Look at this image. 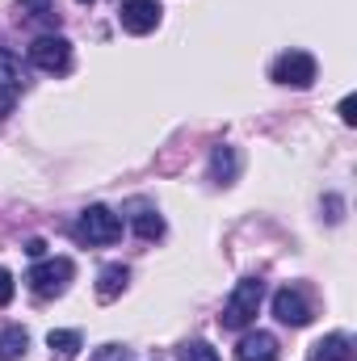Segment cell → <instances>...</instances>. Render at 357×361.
Returning <instances> with one entry per match:
<instances>
[{
  "instance_id": "obj_1",
  "label": "cell",
  "mask_w": 357,
  "mask_h": 361,
  "mask_svg": "<svg viewBox=\"0 0 357 361\" xmlns=\"http://www.w3.org/2000/svg\"><path fill=\"white\" fill-rule=\"evenodd\" d=\"M261 298H265V281H261V277H244V281L231 290V298H227V307H223L219 324H223V328H231V332L248 328V324L257 319V311H261Z\"/></svg>"
},
{
  "instance_id": "obj_2",
  "label": "cell",
  "mask_w": 357,
  "mask_h": 361,
  "mask_svg": "<svg viewBox=\"0 0 357 361\" xmlns=\"http://www.w3.org/2000/svg\"><path fill=\"white\" fill-rule=\"evenodd\" d=\"M76 240L80 244H114V240H122V219L109 206H89L76 223Z\"/></svg>"
},
{
  "instance_id": "obj_3",
  "label": "cell",
  "mask_w": 357,
  "mask_h": 361,
  "mask_svg": "<svg viewBox=\"0 0 357 361\" xmlns=\"http://www.w3.org/2000/svg\"><path fill=\"white\" fill-rule=\"evenodd\" d=\"M72 261L68 257H59V261H42V265H34V269L25 273V281H30V290L38 294V298H59L63 290H68V281H72Z\"/></svg>"
},
{
  "instance_id": "obj_4",
  "label": "cell",
  "mask_w": 357,
  "mask_h": 361,
  "mask_svg": "<svg viewBox=\"0 0 357 361\" xmlns=\"http://www.w3.org/2000/svg\"><path fill=\"white\" fill-rule=\"evenodd\" d=\"M30 63H34L38 72H68V68H72V42L59 38V34H42V38H34V47H30Z\"/></svg>"
},
{
  "instance_id": "obj_5",
  "label": "cell",
  "mask_w": 357,
  "mask_h": 361,
  "mask_svg": "<svg viewBox=\"0 0 357 361\" xmlns=\"http://www.w3.org/2000/svg\"><path fill=\"white\" fill-rule=\"evenodd\" d=\"M273 80L277 85H294V89H311L315 85V59L307 51H290L273 63Z\"/></svg>"
},
{
  "instance_id": "obj_6",
  "label": "cell",
  "mask_w": 357,
  "mask_h": 361,
  "mask_svg": "<svg viewBox=\"0 0 357 361\" xmlns=\"http://www.w3.org/2000/svg\"><path fill=\"white\" fill-rule=\"evenodd\" d=\"M21 89H25V68H21V59H17L13 51L0 47V118L13 114V105H17Z\"/></svg>"
},
{
  "instance_id": "obj_7",
  "label": "cell",
  "mask_w": 357,
  "mask_h": 361,
  "mask_svg": "<svg viewBox=\"0 0 357 361\" xmlns=\"http://www.w3.org/2000/svg\"><path fill=\"white\" fill-rule=\"evenodd\" d=\"M273 315H277V324H286V328H303V324H311V307H307V298L298 294V290H277L273 294Z\"/></svg>"
},
{
  "instance_id": "obj_8",
  "label": "cell",
  "mask_w": 357,
  "mask_h": 361,
  "mask_svg": "<svg viewBox=\"0 0 357 361\" xmlns=\"http://www.w3.org/2000/svg\"><path fill=\"white\" fill-rule=\"evenodd\" d=\"M160 4L156 0H126L122 4V13H118V21H122V30H131V34H147V30H156L160 25Z\"/></svg>"
},
{
  "instance_id": "obj_9",
  "label": "cell",
  "mask_w": 357,
  "mask_h": 361,
  "mask_svg": "<svg viewBox=\"0 0 357 361\" xmlns=\"http://www.w3.org/2000/svg\"><path fill=\"white\" fill-rule=\"evenodd\" d=\"M236 357L240 361H277V341L269 332H248V336H240Z\"/></svg>"
},
{
  "instance_id": "obj_10",
  "label": "cell",
  "mask_w": 357,
  "mask_h": 361,
  "mask_svg": "<svg viewBox=\"0 0 357 361\" xmlns=\"http://www.w3.org/2000/svg\"><path fill=\"white\" fill-rule=\"evenodd\" d=\"M131 227L139 231V240H160V235H164V219H160L156 206H147V202H135V206H131Z\"/></svg>"
},
{
  "instance_id": "obj_11",
  "label": "cell",
  "mask_w": 357,
  "mask_h": 361,
  "mask_svg": "<svg viewBox=\"0 0 357 361\" xmlns=\"http://www.w3.org/2000/svg\"><path fill=\"white\" fill-rule=\"evenodd\" d=\"M349 357H353V341L341 336V332H332V336H324V341L311 345V357L307 361H349Z\"/></svg>"
},
{
  "instance_id": "obj_12",
  "label": "cell",
  "mask_w": 357,
  "mask_h": 361,
  "mask_svg": "<svg viewBox=\"0 0 357 361\" xmlns=\"http://www.w3.org/2000/svg\"><path fill=\"white\" fill-rule=\"evenodd\" d=\"M126 277H131L126 265H105L101 277H97V298H101V302H114V298L126 290Z\"/></svg>"
},
{
  "instance_id": "obj_13",
  "label": "cell",
  "mask_w": 357,
  "mask_h": 361,
  "mask_svg": "<svg viewBox=\"0 0 357 361\" xmlns=\"http://www.w3.org/2000/svg\"><path fill=\"white\" fill-rule=\"evenodd\" d=\"M25 349H30V332L25 328H4L0 332V361L25 357Z\"/></svg>"
},
{
  "instance_id": "obj_14",
  "label": "cell",
  "mask_w": 357,
  "mask_h": 361,
  "mask_svg": "<svg viewBox=\"0 0 357 361\" xmlns=\"http://www.w3.org/2000/svg\"><path fill=\"white\" fill-rule=\"evenodd\" d=\"M236 169H240L236 152H231V147H214V156H210V177L219 180V185H231V180H236Z\"/></svg>"
},
{
  "instance_id": "obj_15",
  "label": "cell",
  "mask_w": 357,
  "mask_h": 361,
  "mask_svg": "<svg viewBox=\"0 0 357 361\" xmlns=\"http://www.w3.org/2000/svg\"><path fill=\"white\" fill-rule=\"evenodd\" d=\"M47 345H51V353H55L59 361H72L76 353H80V332H51Z\"/></svg>"
},
{
  "instance_id": "obj_16",
  "label": "cell",
  "mask_w": 357,
  "mask_h": 361,
  "mask_svg": "<svg viewBox=\"0 0 357 361\" xmlns=\"http://www.w3.org/2000/svg\"><path fill=\"white\" fill-rule=\"evenodd\" d=\"M177 361H219V353L206 345V341H189L177 349Z\"/></svg>"
},
{
  "instance_id": "obj_17",
  "label": "cell",
  "mask_w": 357,
  "mask_h": 361,
  "mask_svg": "<svg viewBox=\"0 0 357 361\" xmlns=\"http://www.w3.org/2000/svg\"><path fill=\"white\" fill-rule=\"evenodd\" d=\"M92 361H131V349L126 345H101L92 353Z\"/></svg>"
},
{
  "instance_id": "obj_18",
  "label": "cell",
  "mask_w": 357,
  "mask_h": 361,
  "mask_svg": "<svg viewBox=\"0 0 357 361\" xmlns=\"http://www.w3.org/2000/svg\"><path fill=\"white\" fill-rule=\"evenodd\" d=\"M13 302V273L0 269V307H8Z\"/></svg>"
},
{
  "instance_id": "obj_19",
  "label": "cell",
  "mask_w": 357,
  "mask_h": 361,
  "mask_svg": "<svg viewBox=\"0 0 357 361\" xmlns=\"http://www.w3.org/2000/svg\"><path fill=\"white\" fill-rule=\"evenodd\" d=\"M341 118H345L349 126L357 122V97H345V101H341Z\"/></svg>"
},
{
  "instance_id": "obj_20",
  "label": "cell",
  "mask_w": 357,
  "mask_h": 361,
  "mask_svg": "<svg viewBox=\"0 0 357 361\" xmlns=\"http://www.w3.org/2000/svg\"><path fill=\"white\" fill-rule=\"evenodd\" d=\"M25 252H30V257H42V252H47V244H42V240H30V244H25Z\"/></svg>"
},
{
  "instance_id": "obj_21",
  "label": "cell",
  "mask_w": 357,
  "mask_h": 361,
  "mask_svg": "<svg viewBox=\"0 0 357 361\" xmlns=\"http://www.w3.org/2000/svg\"><path fill=\"white\" fill-rule=\"evenodd\" d=\"M80 4H92V0H80Z\"/></svg>"
}]
</instances>
